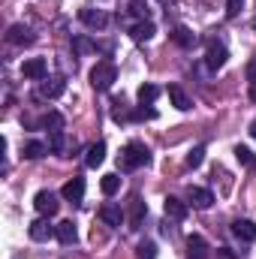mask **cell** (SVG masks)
Masks as SVG:
<instances>
[{
	"mask_svg": "<svg viewBox=\"0 0 256 259\" xmlns=\"http://www.w3.org/2000/svg\"><path fill=\"white\" fill-rule=\"evenodd\" d=\"M27 235H30L33 241H49L52 235H58V226H52L49 220H33L30 229H27Z\"/></svg>",
	"mask_w": 256,
	"mask_h": 259,
	"instance_id": "10",
	"label": "cell"
},
{
	"mask_svg": "<svg viewBox=\"0 0 256 259\" xmlns=\"http://www.w3.org/2000/svg\"><path fill=\"white\" fill-rule=\"evenodd\" d=\"M33 208H36L42 217H55L58 208H61V202H58V196L52 193V190H39V193L33 196Z\"/></svg>",
	"mask_w": 256,
	"mask_h": 259,
	"instance_id": "3",
	"label": "cell"
},
{
	"mask_svg": "<svg viewBox=\"0 0 256 259\" xmlns=\"http://www.w3.org/2000/svg\"><path fill=\"white\" fill-rule=\"evenodd\" d=\"M235 157H238V163H244V166H250V169H256V157L250 148H244V145H238L235 148Z\"/></svg>",
	"mask_w": 256,
	"mask_h": 259,
	"instance_id": "26",
	"label": "cell"
},
{
	"mask_svg": "<svg viewBox=\"0 0 256 259\" xmlns=\"http://www.w3.org/2000/svg\"><path fill=\"white\" fill-rule=\"evenodd\" d=\"M241 6H244V0H226V18H235L241 12Z\"/></svg>",
	"mask_w": 256,
	"mask_h": 259,
	"instance_id": "33",
	"label": "cell"
},
{
	"mask_svg": "<svg viewBox=\"0 0 256 259\" xmlns=\"http://www.w3.org/2000/svg\"><path fill=\"white\" fill-rule=\"evenodd\" d=\"M163 211H166V217H169V220H184V217H187V205H184L181 199H175V196H166Z\"/></svg>",
	"mask_w": 256,
	"mask_h": 259,
	"instance_id": "13",
	"label": "cell"
},
{
	"mask_svg": "<svg viewBox=\"0 0 256 259\" xmlns=\"http://www.w3.org/2000/svg\"><path fill=\"white\" fill-rule=\"evenodd\" d=\"M154 33H157V30H154V24H151V21H139V24H133V27H130V36H133L136 42H148Z\"/></svg>",
	"mask_w": 256,
	"mask_h": 259,
	"instance_id": "15",
	"label": "cell"
},
{
	"mask_svg": "<svg viewBox=\"0 0 256 259\" xmlns=\"http://www.w3.org/2000/svg\"><path fill=\"white\" fill-rule=\"evenodd\" d=\"M250 136L256 139V118H253V124H250Z\"/></svg>",
	"mask_w": 256,
	"mask_h": 259,
	"instance_id": "35",
	"label": "cell"
},
{
	"mask_svg": "<svg viewBox=\"0 0 256 259\" xmlns=\"http://www.w3.org/2000/svg\"><path fill=\"white\" fill-rule=\"evenodd\" d=\"M232 235H235L238 241H253V238H256V226H253V220H244V217L232 220Z\"/></svg>",
	"mask_w": 256,
	"mask_h": 259,
	"instance_id": "11",
	"label": "cell"
},
{
	"mask_svg": "<svg viewBox=\"0 0 256 259\" xmlns=\"http://www.w3.org/2000/svg\"><path fill=\"white\" fill-rule=\"evenodd\" d=\"M136 97H139L142 106H145V103H154V100L160 97V88H157V84H142V88L136 91Z\"/></svg>",
	"mask_w": 256,
	"mask_h": 259,
	"instance_id": "23",
	"label": "cell"
},
{
	"mask_svg": "<svg viewBox=\"0 0 256 259\" xmlns=\"http://www.w3.org/2000/svg\"><path fill=\"white\" fill-rule=\"evenodd\" d=\"M217 256H220V259H235L229 250H226V247H220V250H217Z\"/></svg>",
	"mask_w": 256,
	"mask_h": 259,
	"instance_id": "34",
	"label": "cell"
},
{
	"mask_svg": "<svg viewBox=\"0 0 256 259\" xmlns=\"http://www.w3.org/2000/svg\"><path fill=\"white\" fill-rule=\"evenodd\" d=\"M211 202H214L211 190H205V187H190V205L193 208H211Z\"/></svg>",
	"mask_w": 256,
	"mask_h": 259,
	"instance_id": "18",
	"label": "cell"
},
{
	"mask_svg": "<svg viewBox=\"0 0 256 259\" xmlns=\"http://www.w3.org/2000/svg\"><path fill=\"white\" fill-rule=\"evenodd\" d=\"M42 127H49V133H52V130H64V115H61V112L42 115Z\"/></svg>",
	"mask_w": 256,
	"mask_h": 259,
	"instance_id": "25",
	"label": "cell"
},
{
	"mask_svg": "<svg viewBox=\"0 0 256 259\" xmlns=\"http://www.w3.org/2000/svg\"><path fill=\"white\" fill-rule=\"evenodd\" d=\"M78 18H81V24H88L91 30H103V27L109 24V15H106L103 9H78Z\"/></svg>",
	"mask_w": 256,
	"mask_h": 259,
	"instance_id": "6",
	"label": "cell"
},
{
	"mask_svg": "<svg viewBox=\"0 0 256 259\" xmlns=\"http://www.w3.org/2000/svg\"><path fill=\"white\" fill-rule=\"evenodd\" d=\"M115 78H118V69L112 61H100V64L91 69V84H94V91H109L112 84H115Z\"/></svg>",
	"mask_w": 256,
	"mask_h": 259,
	"instance_id": "2",
	"label": "cell"
},
{
	"mask_svg": "<svg viewBox=\"0 0 256 259\" xmlns=\"http://www.w3.org/2000/svg\"><path fill=\"white\" fill-rule=\"evenodd\" d=\"M253 27H256V21H253Z\"/></svg>",
	"mask_w": 256,
	"mask_h": 259,
	"instance_id": "37",
	"label": "cell"
},
{
	"mask_svg": "<svg viewBox=\"0 0 256 259\" xmlns=\"http://www.w3.org/2000/svg\"><path fill=\"white\" fill-rule=\"evenodd\" d=\"M100 190L106 196H115L118 190H121V178L112 172V175H103V181H100Z\"/></svg>",
	"mask_w": 256,
	"mask_h": 259,
	"instance_id": "22",
	"label": "cell"
},
{
	"mask_svg": "<svg viewBox=\"0 0 256 259\" xmlns=\"http://www.w3.org/2000/svg\"><path fill=\"white\" fill-rule=\"evenodd\" d=\"M58 241H61V244H75V241H78V232H75V223H72V220L58 223Z\"/></svg>",
	"mask_w": 256,
	"mask_h": 259,
	"instance_id": "20",
	"label": "cell"
},
{
	"mask_svg": "<svg viewBox=\"0 0 256 259\" xmlns=\"http://www.w3.org/2000/svg\"><path fill=\"white\" fill-rule=\"evenodd\" d=\"M145 214H148V205H145L139 196H133V202H130V226H133V229H139V226H142V220H145Z\"/></svg>",
	"mask_w": 256,
	"mask_h": 259,
	"instance_id": "14",
	"label": "cell"
},
{
	"mask_svg": "<svg viewBox=\"0 0 256 259\" xmlns=\"http://www.w3.org/2000/svg\"><path fill=\"white\" fill-rule=\"evenodd\" d=\"M226 58H229L226 46L217 42V39H208V52H205V64H208V69H220V66L226 64Z\"/></svg>",
	"mask_w": 256,
	"mask_h": 259,
	"instance_id": "4",
	"label": "cell"
},
{
	"mask_svg": "<svg viewBox=\"0 0 256 259\" xmlns=\"http://www.w3.org/2000/svg\"><path fill=\"white\" fill-rule=\"evenodd\" d=\"M72 49H75L78 55H88V52H94L97 46H94L91 39H84V36H75V39H72Z\"/></svg>",
	"mask_w": 256,
	"mask_h": 259,
	"instance_id": "30",
	"label": "cell"
},
{
	"mask_svg": "<svg viewBox=\"0 0 256 259\" xmlns=\"http://www.w3.org/2000/svg\"><path fill=\"white\" fill-rule=\"evenodd\" d=\"M136 256H139V259H154V256H157V247H154V241H142Z\"/></svg>",
	"mask_w": 256,
	"mask_h": 259,
	"instance_id": "31",
	"label": "cell"
},
{
	"mask_svg": "<svg viewBox=\"0 0 256 259\" xmlns=\"http://www.w3.org/2000/svg\"><path fill=\"white\" fill-rule=\"evenodd\" d=\"M49 148H52L55 154L64 151V130H52V136H49Z\"/></svg>",
	"mask_w": 256,
	"mask_h": 259,
	"instance_id": "29",
	"label": "cell"
},
{
	"mask_svg": "<svg viewBox=\"0 0 256 259\" xmlns=\"http://www.w3.org/2000/svg\"><path fill=\"white\" fill-rule=\"evenodd\" d=\"M187 250H190V259H205L208 256V244L202 235H190L187 238Z\"/></svg>",
	"mask_w": 256,
	"mask_h": 259,
	"instance_id": "21",
	"label": "cell"
},
{
	"mask_svg": "<svg viewBox=\"0 0 256 259\" xmlns=\"http://www.w3.org/2000/svg\"><path fill=\"white\" fill-rule=\"evenodd\" d=\"M151 163V151L142 145V142H127L124 145V151H121V169H142V166H148Z\"/></svg>",
	"mask_w": 256,
	"mask_h": 259,
	"instance_id": "1",
	"label": "cell"
},
{
	"mask_svg": "<svg viewBox=\"0 0 256 259\" xmlns=\"http://www.w3.org/2000/svg\"><path fill=\"white\" fill-rule=\"evenodd\" d=\"M61 196H64L66 202H72V205H78L81 199H84V178H69L64 184V190H61Z\"/></svg>",
	"mask_w": 256,
	"mask_h": 259,
	"instance_id": "8",
	"label": "cell"
},
{
	"mask_svg": "<svg viewBox=\"0 0 256 259\" xmlns=\"http://www.w3.org/2000/svg\"><path fill=\"white\" fill-rule=\"evenodd\" d=\"M6 42H12V46H30L33 42V30L27 24H12L6 30Z\"/></svg>",
	"mask_w": 256,
	"mask_h": 259,
	"instance_id": "7",
	"label": "cell"
},
{
	"mask_svg": "<svg viewBox=\"0 0 256 259\" xmlns=\"http://www.w3.org/2000/svg\"><path fill=\"white\" fill-rule=\"evenodd\" d=\"M21 154H24V160H39V157L46 154V145L33 139V142H27V145H24V151H21Z\"/></svg>",
	"mask_w": 256,
	"mask_h": 259,
	"instance_id": "24",
	"label": "cell"
},
{
	"mask_svg": "<svg viewBox=\"0 0 256 259\" xmlns=\"http://www.w3.org/2000/svg\"><path fill=\"white\" fill-rule=\"evenodd\" d=\"M103 160H106V145H103V142L91 145V148H88V157H84L88 169H97V166H103Z\"/></svg>",
	"mask_w": 256,
	"mask_h": 259,
	"instance_id": "16",
	"label": "cell"
},
{
	"mask_svg": "<svg viewBox=\"0 0 256 259\" xmlns=\"http://www.w3.org/2000/svg\"><path fill=\"white\" fill-rule=\"evenodd\" d=\"M202 160H205V148H202V145H196L190 154H187V166H190V169H199V166H202Z\"/></svg>",
	"mask_w": 256,
	"mask_h": 259,
	"instance_id": "28",
	"label": "cell"
},
{
	"mask_svg": "<svg viewBox=\"0 0 256 259\" xmlns=\"http://www.w3.org/2000/svg\"><path fill=\"white\" fill-rule=\"evenodd\" d=\"M169 100H172V106H175L178 112H187V109L193 106L190 97H187V94H184V91H181L178 84H169Z\"/></svg>",
	"mask_w": 256,
	"mask_h": 259,
	"instance_id": "19",
	"label": "cell"
},
{
	"mask_svg": "<svg viewBox=\"0 0 256 259\" xmlns=\"http://www.w3.org/2000/svg\"><path fill=\"white\" fill-rule=\"evenodd\" d=\"M169 36H172V42H175V46H181V49H193V46H196V33L187 30V27H175Z\"/></svg>",
	"mask_w": 256,
	"mask_h": 259,
	"instance_id": "17",
	"label": "cell"
},
{
	"mask_svg": "<svg viewBox=\"0 0 256 259\" xmlns=\"http://www.w3.org/2000/svg\"><path fill=\"white\" fill-rule=\"evenodd\" d=\"M21 72H24V78L42 81V78L49 75V64H46V58H30V61L21 64Z\"/></svg>",
	"mask_w": 256,
	"mask_h": 259,
	"instance_id": "5",
	"label": "cell"
},
{
	"mask_svg": "<svg viewBox=\"0 0 256 259\" xmlns=\"http://www.w3.org/2000/svg\"><path fill=\"white\" fill-rule=\"evenodd\" d=\"M157 112L154 109H139V112H130V121H154Z\"/></svg>",
	"mask_w": 256,
	"mask_h": 259,
	"instance_id": "32",
	"label": "cell"
},
{
	"mask_svg": "<svg viewBox=\"0 0 256 259\" xmlns=\"http://www.w3.org/2000/svg\"><path fill=\"white\" fill-rule=\"evenodd\" d=\"M66 91V81L58 75V78H42L39 81V97H46V100H58L61 94Z\"/></svg>",
	"mask_w": 256,
	"mask_h": 259,
	"instance_id": "9",
	"label": "cell"
},
{
	"mask_svg": "<svg viewBox=\"0 0 256 259\" xmlns=\"http://www.w3.org/2000/svg\"><path fill=\"white\" fill-rule=\"evenodd\" d=\"M130 12L139 21H148V0H130Z\"/></svg>",
	"mask_w": 256,
	"mask_h": 259,
	"instance_id": "27",
	"label": "cell"
},
{
	"mask_svg": "<svg viewBox=\"0 0 256 259\" xmlns=\"http://www.w3.org/2000/svg\"><path fill=\"white\" fill-rule=\"evenodd\" d=\"M250 100H253V103H256V84H253V88H250Z\"/></svg>",
	"mask_w": 256,
	"mask_h": 259,
	"instance_id": "36",
	"label": "cell"
},
{
	"mask_svg": "<svg viewBox=\"0 0 256 259\" xmlns=\"http://www.w3.org/2000/svg\"><path fill=\"white\" fill-rule=\"evenodd\" d=\"M100 220H103L106 226H121L127 217H124L121 205H112V202H109V205H103V208H100Z\"/></svg>",
	"mask_w": 256,
	"mask_h": 259,
	"instance_id": "12",
	"label": "cell"
}]
</instances>
